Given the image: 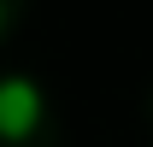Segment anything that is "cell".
I'll use <instances>...</instances> for the list:
<instances>
[{"label":"cell","mask_w":153,"mask_h":147,"mask_svg":"<svg viewBox=\"0 0 153 147\" xmlns=\"http://www.w3.org/2000/svg\"><path fill=\"white\" fill-rule=\"evenodd\" d=\"M41 88L30 76H0V141H30L41 129Z\"/></svg>","instance_id":"1"},{"label":"cell","mask_w":153,"mask_h":147,"mask_svg":"<svg viewBox=\"0 0 153 147\" xmlns=\"http://www.w3.org/2000/svg\"><path fill=\"white\" fill-rule=\"evenodd\" d=\"M0 36H6V0H0Z\"/></svg>","instance_id":"2"}]
</instances>
